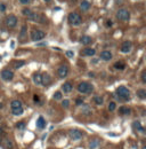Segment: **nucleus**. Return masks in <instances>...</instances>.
Segmentation results:
<instances>
[{"instance_id":"28","label":"nucleus","mask_w":146,"mask_h":149,"mask_svg":"<svg viewBox=\"0 0 146 149\" xmlns=\"http://www.w3.org/2000/svg\"><path fill=\"white\" fill-rule=\"evenodd\" d=\"M94 102L96 104H98V106H101V104H103L104 100H103V97L102 96H94Z\"/></svg>"},{"instance_id":"45","label":"nucleus","mask_w":146,"mask_h":149,"mask_svg":"<svg viewBox=\"0 0 146 149\" xmlns=\"http://www.w3.org/2000/svg\"><path fill=\"white\" fill-rule=\"evenodd\" d=\"M43 1H45V3H49L50 0H43Z\"/></svg>"},{"instance_id":"33","label":"nucleus","mask_w":146,"mask_h":149,"mask_svg":"<svg viewBox=\"0 0 146 149\" xmlns=\"http://www.w3.org/2000/svg\"><path fill=\"white\" fill-rule=\"evenodd\" d=\"M53 97H54L55 100H62V93H61V92H56Z\"/></svg>"},{"instance_id":"17","label":"nucleus","mask_w":146,"mask_h":149,"mask_svg":"<svg viewBox=\"0 0 146 149\" xmlns=\"http://www.w3.org/2000/svg\"><path fill=\"white\" fill-rule=\"evenodd\" d=\"M80 8H81V10H83V12H87V10L90 8V3L87 1V0H83V1L80 4Z\"/></svg>"},{"instance_id":"40","label":"nucleus","mask_w":146,"mask_h":149,"mask_svg":"<svg viewBox=\"0 0 146 149\" xmlns=\"http://www.w3.org/2000/svg\"><path fill=\"white\" fill-rule=\"evenodd\" d=\"M20 3L23 4V5H26V4H30L31 0H20Z\"/></svg>"},{"instance_id":"7","label":"nucleus","mask_w":146,"mask_h":149,"mask_svg":"<svg viewBox=\"0 0 146 149\" xmlns=\"http://www.w3.org/2000/svg\"><path fill=\"white\" fill-rule=\"evenodd\" d=\"M69 71H70L69 67L63 64V65H61V67L57 69V76H58L60 78H65L67 74H69Z\"/></svg>"},{"instance_id":"6","label":"nucleus","mask_w":146,"mask_h":149,"mask_svg":"<svg viewBox=\"0 0 146 149\" xmlns=\"http://www.w3.org/2000/svg\"><path fill=\"white\" fill-rule=\"evenodd\" d=\"M17 24V17L15 15H9L6 17V25L8 28H15Z\"/></svg>"},{"instance_id":"10","label":"nucleus","mask_w":146,"mask_h":149,"mask_svg":"<svg viewBox=\"0 0 146 149\" xmlns=\"http://www.w3.org/2000/svg\"><path fill=\"white\" fill-rule=\"evenodd\" d=\"M131 47H132V44H131V41H124L123 44L121 45L120 49H121L122 53H129L131 51Z\"/></svg>"},{"instance_id":"21","label":"nucleus","mask_w":146,"mask_h":149,"mask_svg":"<svg viewBox=\"0 0 146 149\" xmlns=\"http://www.w3.org/2000/svg\"><path fill=\"white\" fill-rule=\"evenodd\" d=\"M99 143H101V141H99L98 139L91 140V141H90V143H89V148H90V149H95L96 147L99 146Z\"/></svg>"},{"instance_id":"9","label":"nucleus","mask_w":146,"mask_h":149,"mask_svg":"<svg viewBox=\"0 0 146 149\" xmlns=\"http://www.w3.org/2000/svg\"><path fill=\"white\" fill-rule=\"evenodd\" d=\"M1 78H3L4 80L9 82V80H12L13 78H14V72L10 71V70H8V69L3 70V71H1Z\"/></svg>"},{"instance_id":"38","label":"nucleus","mask_w":146,"mask_h":149,"mask_svg":"<svg viewBox=\"0 0 146 149\" xmlns=\"http://www.w3.org/2000/svg\"><path fill=\"white\" fill-rule=\"evenodd\" d=\"M33 100H34L35 103H40V97H39V95H34V96H33Z\"/></svg>"},{"instance_id":"39","label":"nucleus","mask_w":146,"mask_h":149,"mask_svg":"<svg viewBox=\"0 0 146 149\" xmlns=\"http://www.w3.org/2000/svg\"><path fill=\"white\" fill-rule=\"evenodd\" d=\"M31 13V10L30 9H27V8H25V9H23V14L25 15V16H27V15L30 14Z\"/></svg>"},{"instance_id":"22","label":"nucleus","mask_w":146,"mask_h":149,"mask_svg":"<svg viewBox=\"0 0 146 149\" xmlns=\"http://www.w3.org/2000/svg\"><path fill=\"white\" fill-rule=\"evenodd\" d=\"M130 111H131V110L129 109L128 107H121V108H119V112L121 115H129V114H130Z\"/></svg>"},{"instance_id":"46","label":"nucleus","mask_w":146,"mask_h":149,"mask_svg":"<svg viewBox=\"0 0 146 149\" xmlns=\"http://www.w3.org/2000/svg\"><path fill=\"white\" fill-rule=\"evenodd\" d=\"M143 149H146V148H145V146H144V147H143Z\"/></svg>"},{"instance_id":"2","label":"nucleus","mask_w":146,"mask_h":149,"mask_svg":"<svg viewBox=\"0 0 146 149\" xmlns=\"http://www.w3.org/2000/svg\"><path fill=\"white\" fill-rule=\"evenodd\" d=\"M94 91V86L88 82H81L78 85V92L82 94H88V93Z\"/></svg>"},{"instance_id":"37","label":"nucleus","mask_w":146,"mask_h":149,"mask_svg":"<svg viewBox=\"0 0 146 149\" xmlns=\"http://www.w3.org/2000/svg\"><path fill=\"white\" fill-rule=\"evenodd\" d=\"M65 54H66V56H67V57H70V59H71V57H73V55H74V53L72 52V51H67V52L65 53Z\"/></svg>"},{"instance_id":"27","label":"nucleus","mask_w":146,"mask_h":149,"mask_svg":"<svg viewBox=\"0 0 146 149\" xmlns=\"http://www.w3.org/2000/svg\"><path fill=\"white\" fill-rule=\"evenodd\" d=\"M132 126H134V129L138 130V131H140V132H144V129H143V126H141V125H140V123H139V122H134V124H132Z\"/></svg>"},{"instance_id":"41","label":"nucleus","mask_w":146,"mask_h":149,"mask_svg":"<svg viewBox=\"0 0 146 149\" xmlns=\"http://www.w3.org/2000/svg\"><path fill=\"white\" fill-rule=\"evenodd\" d=\"M75 103H77V104H82V103H83V99H80V97H79V99H77Z\"/></svg>"},{"instance_id":"20","label":"nucleus","mask_w":146,"mask_h":149,"mask_svg":"<svg viewBox=\"0 0 146 149\" xmlns=\"http://www.w3.org/2000/svg\"><path fill=\"white\" fill-rule=\"evenodd\" d=\"M50 82H52V79H50V76L49 74H43L42 76V85H49Z\"/></svg>"},{"instance_id":"18","label":"nucleus","mask_w":146,"mask_h":149,"mask_svg":"<svg viewBox=\"0 0 146 149\" xmlns=\"http://www.w3.org/2000/svg\"><path fill=\"white\" fill-rule=\"evenodd\" d=\"M26 17L29 18L30 21H34V22H37V21H39V20H40V18H39V15L35 14V13H33V12H31L30 14H29V15L26 16Z\"/></svg>"},{"instance_id":"44","label":"nucleus","mask_w":146,"mask_h":149,"mask_svg":"<svg viewBox=\"0 0 146 149\" xmlns=\"http://www.w3.org/2000/svg\"><path fill=\"white\" fill-rule=\"evenodd\" d=\"M3 108H4V104H3V103H0V109H3Z\"/></svg>"},{"instance_id":"47","label":"nucleus","mask_w":146,"mask_h":149,"mask_svg":"<svg viewBox=\"0 0 146 149\" xmlns=\"http://www.w3.org/2000/svg\"><path fill=\"white\" fill-rule=\"evenodd\" d=\"M0 119H1V117H0Z\"/></svg>"},{"instance_id":"19","label":"nucleus","mask_w":146,"mask_h":149,"mask_svg":"<svg viewBox=\"0 0 146 149\" xmlns=\"http://www.w3.org/2000/svg\"><path fill=\"white\" fill-rule=\"evenodd\" d=\"M10 107H12V109L20 108V107H22V102H21L20 100H13V101L10 102Z\"/></svg>"},{"instance_id":"29","label":"nucleus","mask_w":146,"mask_h":149,"mask_svg":"<svg viewBox=\"0 0 146 149\" xmlns=\"http://www.w3.org/2000/svg\"><path fill=\"white\" fill-rule=\"evenodd\" d=\"M116 109V103L115 102H110L109 103V110L110 111H114Z\"/></svg>"},{"instance_id":"1","label":"nucleus","mask_w":146,"mask_h":149,"mask_svg":"<svg viewBox=\"0 0 146 149\" xmlns=\"http://www.w3.org/2000/svg\"><path fill=\"white\" fill-rule=\"evenodd\" d=\"M115 95H116V97H119L121 101H128L129 96H130V92H129V89L127 88L126 86L122 85V86H119L116 88Z\"/></svg>"},{"instance_id":"16","label":"nucleus","mask_w":146,"mask_h":149,"mask_svg":"<svg viewBox=\"0 0 146 149\" xmlns=\"http://www.w3.org/2000/svg\"><path fill=\"white\" fill-rule=\"evenodd\" d=\"M37 127H38V129H40V130H42V129H45V127H46V120H45V118H43V117H39V118H38Z\"/></svg>"},{"instance_id":"32","label":"nucleus","mask_w":146,"mask_h":149,"mask_svg":"<svg viewBox=\"0 0 146 149\" xmlns=\"http://www.w3.org/2000/svg\"><path fill=\"white\" fill-rule=\"evenodd\" d=\"M16 64H15V68L16 69H20L21 67H23V65L25 64V61H18V62H15Z\"/></svg>"},{"instance_id":"13","label":"nucleus","mask_w":146,"mask_h":149,"mask_svg":"<svg viewBox=\"0 0 146 149\" xmlns=\"http://www.w3.org/2000/svg\"><path fill=\"white\" fill-rule=\"evenodd\" d=\"M72 89H73V86H72V84L70 82H66L62 85V91L64 93H70Z\"/></svg>"},{"instance_id":"43","label":"nucleus","mask_w":146,"mask_h":149,"mask_svg":"<svg viewBox=\"0 0 146 149\" xmlns=\"http://www.w3.org/2000/svg\"><path fill=\"white\" fill-rule=\"evenodd\" d=\"M111 25H112V21H106V27L107 28H110V27H111Z\"/></svg>"},{"instance_id":"26","label":"nucleus","mask_w":146,"mask_h":149,"mask_svg":"<svg viewBox=\"0 0 146 149\" xmlns=\"http://www.w3.org/2000/svg\"><path fill=\"white\" fill-rule=\"evenodd\" d=\"M124 67H126V64L122 61H118L114 63V68H116V69H124Z\"/></svg>"},{"instance_id":"12","label":"nucleus","mask_w":146,"mask_h":149,"mask_svg":"<svg viewBox=\"0 0 146 149\" xmlns=\"http://www.w3.org/2000/svg\"><path fill=\"white\" fill-rule=\"evenodd\" d=\"M112 56H113V55H112V53L110 52V51H103V52L101 53V59L103 60V61H110V60L112 59Z\"/></svg>"},{"instance_id":"42","label":"nucleus","mask_w":146,"mask_h":149,"mask_svg":"<svg viewBox=\"0 0 146 149\" xmlns=\"http://www.w3.org/2000/svg\"><path fill=\"white\" fill-rule=\"evenodd\" d=\"M0 10H1V12H5L6 10V6L4 5V4H0Z\"/></svg>"},{"instance_id":"8","label":"nucleus","mask_w":146,"mask_h":149,"mask_svg":"<svg viewBox=\"0 0 146 149\" xmlns=\"http://www.w3.org/2000/svg\"><path fill=\"white\" fill-rule=\"evenodd\" d=\"M69 135L72 140H80L82 138V135H83V133H82L80 130L74 129V130H71V131L69 132Z\"/></svg>"},{"instance_id":"23","label":"nucleus","mask_w":146,"mask_h":149,"mask_svg":"<svg viewBox=\"0 0 146 149\" xmlns=\"http://www.w3.org/2000/svg\"><path fill=\"white\" fill-rule=\"evenodd\" d=\"M82 114H84V115H90L91 114V109H90L89 106H87V104L82 106Z\"/></svg>"},{"instance_id":"15","label":"nucleus","mask_w":146,"mask_h":149,"mask_svg":"<svg viewBox=\"0 0 146 149\" xmlns=\"http://www.w3.org/2000/svg\"><path fill=\"white\" fill-rule=\"evenodd\" d=\"M33 82H34L35 85H42V74L34 73L33 74Z\"/></svg>"},{"instance_id":"35","label":"nucleus","mask_w":146,"mask_h":149,"mask_svg":"<svg viewBox=\"0 0 146 149\" xmlns=\"http://www.w3.org/2000/svg\"><path fill=\"white\" fill-rule=\"evenodd\" d=\"M62 106L64 108H69V106H70V102H69V100H63V102H62Z\"/></svg>"},{"instance_id":"4","label":"nucleus","mask_w":146,"mask_h":149,"mask_svg":"<svg viewBox=\"0 0 146 149\" xmlns=\"http://www.w3.org/2000/svg\"><path fill=\"white\" fill-rule=\"evenodd\" d=\"M116 17L120 21H128L130 18V13L126 8H121V9H119L116 12Z\"/></svg>"},{"instance_id":"3","label":"nucleus","mask_w":146,"mask_h":149,"mask_svg":"<svg viewBox=\"0 0 146 149\" xmlns=\"http://www.w3.org/2000/svg\"><path fill=\"white\" fill-rule=\"evenodd\" d=\"M67 20H69V23L71 25H79L82 23V17L81 15L78 14V13L73 12V13H70L69 16H67Z\"/></svg>"},{"instance_id":"36","label":"nucleus","mask_w":146,"mask_h":149,"mask_svg":"<svg viewBox=\"0 0 146 149\" xmlns=\"http://www.w3.org/2000/svg\"><path fill=\"white\" fill-rule=\"evenodd\" d=\"M5 143H6V147H7V148H13V143H12V141H10V140H6L5 141Z\"/></svg>"},{"instance_id":"31","label":"nucleus","mask_w":146,"mask_h":149,"mask_svg":"<svg viewBox=\"0 0 146 149\" xmlns=\"http://www.w3.org/2000/svg\"><path fill=\"white\" fill-rule=\"evenodd\" d=\"M16 127H17L18 130H24L25 129V123L24 122H20L16 124Z\"/></svg>"},{"instance_id":"30","label":"nucleus","mask_w":146,"mask_h":149,"mask_svg":"<svg viewBox=\"0 0 146 149\" xmlns=\"http://www.w3.org/2000/svg\"><path fill=\"white\" fill-rule=\"evenodd\" d=\"M21 38H24L26 36V25H23L22 27V30H21Z\"/></svg>"},{"instance_id":"34","label":"nucleus","mask_w":146,"mask_h":149,"mask_svg":"<svg viewBox=\"0 0 146 149\" xmlns=\"http://www.w3.org/2000/svg\"><path fill=\"white\" fill-rule=\"evenodd\" d=\"M141 83H143V84H145L146 83V71L145 70L141 72Z\"/></svg>"},{"instance_id":"14","label":"nucleus","mask_w":146,"mask_h":149,"mask_svg":"<svg viewBox=\"0 0 146 149\" xmlns=\"http://www.w3.org/2000/svg\"><path fill=\"white\" fill-rule=\"evenodd\" d=\"M80 42H81L82 45H89L92 42V38L89 37V36H82V37L80 38Z\"/></svg>"},{"instance_id":"11","label":"nucleus","mask_w":146,"mask_h":149,"mask_svg":"<svg viewBox=\"0 0 146 149\" xmlns=\"http://www.w3.org/2000/svg\"><path fill=\"white\" fill-rule=\"evenodd\" d=\"M80 54L83 55V56H94L96 54V51L94 48H83V49L80 52Z\"/></svg>"},{"instance_id":"24","label":"nucleus","mask_w":146,"mask_h":149,"mask_svg":"<svg viewBox=\"0 0 146 149\" xmlns=\"http://www.w3.org/2000/svg\"><path fill=\"white\" fill-rule=\"evenodd\" d=\"M12 112H13V115H15V116H20V115L23 114V108L20 107V108H15V109H12Z\"/></svg>"},{"instance_id":"25","label":"nucleus","mask_w":146,"mask_h":149,"mask_svg":"<svg viewBox=\"0 0 146 149\" xmlns=\"http://www.w3.org/2000/svg\"><path fill=\"white\" fill-rule=\"evenodd\" d=\"M137 95H138V97H140V99H145L146 97V91L144 88L139 89V91H137Z\"/></svg>"},{"instance_id":"5","label":"nucleus","mask_w":146,"mask_h":149,"mask_svg":"<svg viewBox=\"0 0 146 149\" xmlns=\"http://www.w3.org/2000/svg\"><path fill=\"white\" fill-rule=\"evenodd\" d=\"M46 37V33L41 30H32L31 31V39L34 40V41H39V40H42Z\"/></svg>"}]
</instances>
